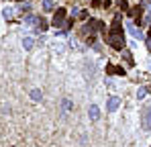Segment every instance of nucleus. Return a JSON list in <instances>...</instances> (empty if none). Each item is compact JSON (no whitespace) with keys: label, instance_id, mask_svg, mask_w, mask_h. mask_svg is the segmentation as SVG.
Returning <instances> with one entry per match:
<instances>
[{"label":"nucleus","instance_id":"obj_1","mask_svg":"<svg viewBox=\"0 0 151 147\" xmlns=\"http://www.w3.org/2000/svg\"><path fill=\"white\" fill-rule=\"evenodd\" d=\"M108 45L116 51H123L125 49V35H123V29H121V14L114 17V24L108 33Z\"/></svg>","mask_w":151,"mask_h":147},{"label":"nucleus","instance_id":"obj_2","mask_svg":"<svg viewBox=\"0 0 151 147\" xmlns=\"http://www.w3.org/2000/svg\"><path fill=\"white\" fill-rule=\"evenodd\" d=\"M141 122H143V129H145V131H151V104H147V106L143 108Z\"/></svg>","mask_w":151,"mask_h":147},{"label":"nucleus","instance_id":"obj_3","mask_svg":"<svg viewBox=\"0 0 151 147\" xmlns=\"http://www.w3.org/2000/svg\"><path fill=\"white\" fill-rule=\"evenodd\" d=\"M94 31H104V23L102 21H94V19H90L88 24H86V33H94Z\"/></svg>","mask_w":151,"mask_h":147},{"label":"nucleus","instance_id":"obj_4","mask_svg":"<svg viewBox=\"0 0 151 147\" xmlns=\"http://www.w3.org/2000/svg\"><path fill=\"white\" fill-rule=\"evenodd\" d=\"M53 24L55 27H65V8H57V12L53 14Z\"/></svg>","mask_w":151,"mask_h":147},{"label":"nucleus","instance_id":"obj_5","mask_svg":"<svg viewBox=\"0 0 151 147\" xmlns=\"http://www.w3.org/2000/svg\"><path fill=\"white\" fill-rule=\"evenodd\" d=\"M119 104H121V98L112 96V98H108V102H106V108H108L110 112H114V110L119 108Z\"/></svg>","mask_w":151,"mask_h":147},{"label":"nucleus","instance_id":"obj_6","mask_svg":"<svg viewBox=\"0 0 151 147\" xmlns=\"http://www.w3.org/2000/svg\"><path fill=\"white\" fill-rule=\"evenodd\" d=\"M106 74H114V76H125V70H123V68H119V66H112V63H108V66H106Z\"/></svg>","mask_w":151,"mask_h":147},{"label":"nucleus","instance_id":"obj_7","mask_svg":"<svg viewBox=\"0 0 151 147\" xmlns=\"http://www.w3.org/2000/svg\"><path fill=\"white\" fill-rule=\"evenodd\" d=\"M98 117H100V110H98V106H96V104H92V106H90V119H92V121H96Z\"/></svg>","mask_w":151,"mask_h":147},{"label":"nucleus","instance_id":"obj_8","mask_svg":"<svg viewBox=\"0 0 151 147\" xmlns=\"http://www.w3.org/2000/svg\"><path fill=\"white\" fill-rule=\"evenodd\" d=\"M129 31H131V35L133 37H137V39H141V31L135 27V24H129Z\"/></svg>","mask_w":151,"mask_h":147},{"label":"nucleus","instance_id":"obj_9","mask_svg":"<svg viewBox=\"0 0 151 147\" xmlns=\"http://www.w3.org/2000/svg\"><path fill=\"white\" fill-rule=\"evenodd\" d=\"M123 57H125V61L129 63V66H133V63H135V61H133V55H131L129 51H123Z\"/></svg>","mask_w":151,"mask_h":147},{"label":"nucleus","instance_id":"obj_10","mask_svg":"<svg viewBox=\"0 0 151 147\" xmlns=\"http://www.w3.org/2000/svg\"><path fill=\"white\" fill-rule=\"evenodd\" d=\"M31 98H33V100H41V90L33 88V90H31Z\"/></svg>","mask_w":151,"mask_h":147},{"label":"nucleus","instance_id":"obj_11","mask_svg":"<svg viewBox=\"0 0 151 147\" xmlns=\"http://www.w3.org/2000/svg\"><path fill=\"white\" fill-rule=\"evenodd\" d=\"M74 17H76V19H86L88 12H86V10H74Z\"/></svg>","mask_w":151,"mask_h":147},{"label":"nucleus","instance_id":"obj_12","mask_svg":"<svg viewBox=\"0 0 151 147\" xmlns=\"http://www.w3.org/2000/svg\"><path fill=\"white\" fill-rule=\"evenodd\" d=\"M147 92H151V86H145V88H141V90L137 92V96H139V98H143L145 94H147Z\"/></svg>","mask_w":151,"mask_h":147},{"label":"nucleus","instance_id":"obj_13","mask_svg":"<svg viewBox=\"0 0 151 147\" xmlns=\"http://www.w3.org/2000/svg\"><path fill=\"white\" fill-rule=\"evenodd\" d=\"M43 10H53V0H43Z\"/></svg>","mask_w":151,"mask_h":147},{"label":"nucleus","instance_id":"obj_14","mask_svg":"<svg viewBox=\"0 0 151 147\" xmlns=\"http://www.w3.org/2000/svg\"><path fill=\"white\" fill-rule=\"evenodd\" d=\"M47 21H43V19H39V31H47Z\"/></svg>","mask_w":151,"mask_h":147},{"label":"nucleus","instance_id":"obj_15","mask_svg":"<svg viewBox=\"0 0 151 147\" xmlns=\"http://www.w3.org/2000/svg\"><path fill=\"white\" fill-rule=\"evenodd\" d=\"M61 106H63V110H70V108H72V100H68V98H65V100L61 102Z\"/></svg>","mask_w":151,"mask_h":147},{"label":"nucleus","instance_id":"obj_16","mask_svg":"<svg viewBox=\"0 0 151 147\" xmlns=\"http://www.w3.org/2000/svg\"><path fill=\"white\" fill-rule=\"evenodd\" d=\"M23 45H25V49H31V47H33V39H31V37H27L25 41H23Z\"/></svg>","mask_w":151,"mask_h":147},{"label":"nucleus","instance_id":"obj_17","mask_svg":"<svg viewBox=\"0 0 151 147\" xmlns=\"http://www.w3.org/2000/svg\"><path fill=\"white\" fill-rule=\"evenodd\" d=\"M119 6H121L123 10H129V2H127V0H119Z\"/></svg>","mask_w":151,"mask_h":147},{"label":"nucleus","instance_id":"obj_18","mask_svg":"<svg viewBox=\"0 0 151 147\" xmlns=\"http://www.w3.org/2000/svg\"><path fill=\"white\" fill-rule=\"evenodd\" d=\"M25 23L33 24V23H39V21H37V17H27V19H25Z\"/></svg>","mask_w":151,"mask_h":147},{"label":"nucleus","instance_id":"obj_19","mask_svg":"<svg viewBox=\"0 0 151 147\" xmlns=\"http://www.w3.org/2000/svg\"><path fill=\"white\" fill-rule=\"evenodd\" d=\"M4 19H12V10L10 8H4Z\"/></svg>","mask_w":151,"mask_h":147},{"label":"nucleus","instance_id":"obj_20","mask_svg":"<svg viewBox=\"0 0 151 147\" xmlns=\"http://www.w3.org/2000/svg\"><path fill=\"white\" fill-rule=\"evenodd\" d=\"M147 49H149V51H151V37H149V39H147Z\"/></svg>","mask_w":151,"mask_h":147},{"label":"nucleus","instance_id":"obj_21","mask_svg":"<svg viewBox=\"0 0 151 147\" xmlns=\"http://www.w3.org/2000/svg\"><path fill=\"white\" fill-rule=\"evenodd\" d=\"M149 37H151V29H149Z\"/></svg>","mask_w":151,"mask_h":147}]
</instances>
